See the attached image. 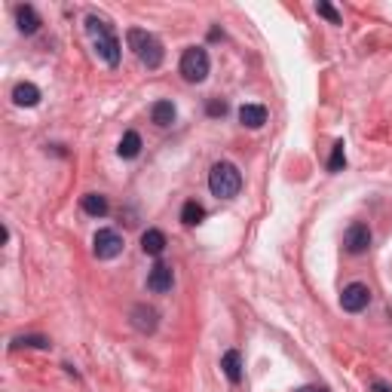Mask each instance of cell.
Segmentation results:
<instances>
[{"label":"cell","instance_id":"cell-1","mask_svg":"<svg viewBox=\"0 0 392 392\" xmlns=\"http://www.w3.org/2000/svg\"><path fill=\"white\" fill-rule=\"evenodd\" d=\"M86 31H89V37L96 40V53L105 58V65L117 68L120 65V40L110 31V25L105 22V19H98V16H89L86 19Z\"/></svg>","mask_w":392,"mask_h":392},{"label":"cell","instance_id":"cell-20","mask_svg":"<svg viewBox=\"0 0 392 392\" xmlns=\"http://www.w3.org/2000/svg\"><path fill=\"white\" fill-rule=\"evenodd\" d=\"M13 346H34V349H49V337L40 334H28V337H16Z\"/></svg>","mask_w":392,"mask_h":392},{"label":"cell","instance_id":"cell-23","mask_svg":"<svg viewBox=\"0 0 392 392\" xmlns=\"http://www.w3.org/2000/svg\"><path fill=\"white\" fill-rule=\"evenodd\" d=\"M371 392H392V386L383 383V380H374V383H371Z\"/></svg>","mask_w":392,"mask_h":392},{"label":"cell","instance_id":"cell-22","mask_svg":"<svg viewBox=\"0 0 392 392\" xmlns=\"http://www.w3.org/2000/svg\"><path fill=\"white\" fill-rule=\"evenodd\" d=\"M205 110H209V117H224V113H227V101L212 98L209 105H205Z\"/></svg>","mask_w":392,"mask_h":392},{"label":"cell","instance_id":"cell-12","mask_svg":"<svg viewBox=\"0 0 392 392\" xmlns=\"http://www.w3.org/2000/svg\"><path fill=\"white\" fill-rule=\"evenodd\" d=\"M16 22H19V31L22 34H34V31L40 28V16L34 13V6H16Z\"/></svg>","mask_w":392,"mask_h":392},{"label":"cell","instance_id":"cell-19","mask_svg":"<svg viewBox=\"0 0 392 392\" xmlns=\"http://www.w3.org/2000/svg\"><path fill=\"white\" fill-rule=\"evenodd\" d=\"M346 166V153H344V141H337L334 144V150H331V160H328V172H340Z\"/></svg>","mask_w":392,"mask_h":392},{"label":"cell","instance_id":"cell-8","mask_svg":"<svg viewBox=\"0 0 392 392\" xmlns=\"http://www.w3.org/2000/svg\"><path fill=\"white\" fill-rule=\"evenodd\" d=\"M129 319H132V328L135 331H141V334H153L157 331V309L153 306H148V304H135L132 306V313H129Z\"/></svg>","mask_w":392,"mask_h":392},{"label":"cell","instance_id":"cell-21","mask_svg":"<svg viewBox=\"0 0 392 392\" xmlns=\"http://www.w3.org/2000/svg\"><path fill=\"white\" fill-rule=\"evenodd\" d=\"M316 13H319V16H325V19H328V22H331V25H340V22H344V19H340V13H337V9H334L331 4H325V0H322V4H316Z\"/></svg>","mask_w":392,"mask_h":392},{"label":"cell","instance_id":"cell-7","mask_svg":"<svg viewBox=\"0 0 392 392\" xmlns=\"http://www.w3.org/2000/svg\"><path fill=\"white\" fill-rule=\"evenodd\" d=\"M368 245H371V230H368V224H349L346 227V233H344V249L349 254H362L368 252Z\"/></svg>","mask_w":392,"mask_h":392},{"label":"cell","instance_id":"cell-10","mask_svg":"<svg viewBox=\"0 0 392 392\" xmlns=\"http://www.w3.org/2000/svg\"><path fill=\"white\" fill-rule=\"evenodd\" d=\"M239 123L249 129H261L267 123V108L264 105H242L239 108Z\"/></svg>","mask_w":392,"mask_h":392},{"label":"cell","instance_id":"cell-6","mask_svg":"<svg viewBox=\"0 0 392 392\" xmlns=\"http://www.w3.org/2000/svg\"><path fill=\"white\" fill-rule=\"evenodd\" d=\"M371 304V288L362 285V282H353L344 288V294H340V306L346 309V313H362V309Z\"/></svg>","mask_w":392,"mask_h":392},{"label":"cell","instance_id":"cell-18","mask_svg":"<svg viewBox=\"0 0 392 392\" xmlns=\"http://www.w3.org/2000/svg\"><path fill=\"white\" fill-rule=\"evenodd\" d=\"M202 218H205V209L196 200H190V202H184V209H181V221L187 224V227H196V224H202Z\"/></svg>","mask_w":392,"mask_h":392},{"label":"cell","instance_id":"cell-5","mask_svg":"<svg viewBox=\"0 0 392 392\" xmlns=\"http://www.w3.org/2000/svg\"><path fill=\"white\" fill-rule=\"evenodd\" d=\"M92 252H96L98 261H113L123 252V236L117 230H98L96 239H92Z\"/></svg>","mask_w":392,"mask_h":392},{"label":"cell","instance_id":"cell-11","mask_svg":"<svg viewBox=\"0 0 392 392\" xmlns=\"http://www.w3.org/2000/svg\"><path fill=\"white\" fill-rule=\"evenodd\" d=\"M141 249H144V254L160 257L163 249H166V233L163 230H144L141 233Z\"/></svg>","mask_w":392,"mask_h":392},{"label":"cell","instance_id":"cell-17","mask_svg":"<svg viewBox=\"0 0 392 392\" xmlns=\"http://www.w3.org/2000/svg\"><path fill=\"white\" fill-rule=\"evenodd\" d=\"M80 205H83V212L92 215V218H105V215H108V200L101 193H86Z\"/></svg>","mask_w":392,"mask_h":392},{"label":"cell","instance_id":"cell-13","mask_svg":"<svg viewBox=\"0 0 392 392\" xmlns=\"http://www.w3.org/2000/svg\"><path fill=\"white\" fill-rule=\"evenodd\" d=\"M221 368H224V374H227V380H230V383H239V380H242V356L236 353V349L224 353Z\"/></svg>","mask_w":392,"mask_h":392},{"label":"cell","instance_id":"cell-4","mask_svg":"<svg viewBox=\"0 0 392 392\" xmlns=\"http://www.w3.org/2000/svg\"><path fill=\"white\" fill-rule=\"evenodd\" d=\"M181 77L187 83H202L209 77V53L202 46H190L181 56Z\"/></svg>","mask_w":392,"mask_h":392},{"label":"cell","instance_id":"cell-14","mask_svg":"<svg viewBox=\"0 0 392 392\" xmlns=\"http://www.w3.org/2000/svg\"><path fill=\"white\" fill-rule=\"evenodd\" d=\"M13 101H16L19 108H34L37 101H40V89L34 83H19L13 89Z\"/></svg>","mask_w":392,"mask_h":392},{"label":"cell","instance_id":"cell-9","mask_svg":"<svg viewBox=\"0 0 392 392\" xmlns=\"http://www.w3.org/2000/svg\"><path fill=\"white\" fill-rule=\"evenodd\" d=\"M172 282H175L172 267H166V264H153L150 267V273H148V288H150V292L166 294L169 288H172Z\"/></svg>","mask_w":392,"mask_h":392},{"label":"cell","instance_id":"cell-24","mask_svg":"<svg viewBox=\"0 0 392 392\" xmlns=\"http://www.w3.org/2000/svg\"><path fill=\"white\" fill-rule=\"evenodd\" d=\"M297 392H328V389H325V386H301Z\"/></svg>","mask_w":392,"mask_h":392},{"label":"cell","instance_id":"cell-15","mask_svg":"<svg viewBox=\"0 0 392 392\" xmlns=\"http://www.w3.org/2000/svg\"><path fill=\"white\" fill-rule=\"evenodd\" d=\"M150 120L157 123L160 129L172 126V123H175V105H172V101H157V105L150 108Z\"/></svg>","mask_w":392,"mask_h":392},{"label":"cell","instance_id":"cell-2","mask_svg":"<svg viewBox=\"0 0 392 392\" xmlns=\"http://www.w3.org/2000/svg\"><path fill=\"white\" fill-rule=\"evenodd\" d=\"M242 187V175L233 163H215L212 172H209V190L221 200H233Z\"/></svg>","mask_w":392,"mask_h":392},{"label":"cell","instance_id":"cell-16","mask_svg":"<svg viewBox=\"0 0 392 392\" xmlns=\"http://www.w3.org/2000/svg\"><path fill=\"white\" fill-rule=\"evenodd\" d=\"M117 153H120L123 160H135L138 153H141V135H138V132H126V135L120 138Z\"/></svg>","mask_w":392,"mask_h":392},{"label":"cell","instance_id":"cell-3","mask_svg":"<svg viewBox=\"0 0 392 392\" xmlns=\"http://www.w3.org/2000/svg\"><path fill=\"white\" fill-rule=\"evenodd\" d=\"M129 46L138 53V58L144 61L148 68H160L163 65V46H160V40L157 37H150L148 31H141V28H129Z\"/></svg>","mask_w":392,"mask_h":392}]
</instances>
